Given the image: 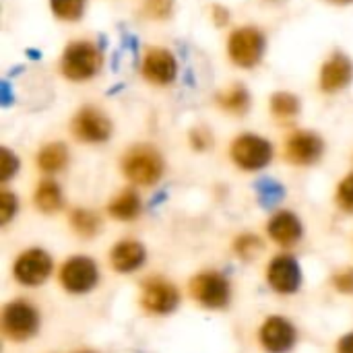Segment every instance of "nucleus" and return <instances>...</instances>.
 <instances>
[{
	"label": "nucleus",
	"mask_w": 353,
	"mask_h": 353,
	"mask_svg": "<svg viewBox=\"0 0 353 353\" xmlns=\"http://www.w3.org/2000/svg\"><path fill=\"white\" fill-rule=\"evenodd\" d=\"M99 64H101V56L97 48L89 41H77L68 46L62 56V72L72 81H83L93 77Z\"/></svg>",
	"instance_id": "nucleus-1"
},
{
	"label": "nucleus",
	"mask_w": 353,
	"mask_h": 353,
	"mask_svg": "<svg viewBox=\"0 0 353 353\" xmlns=\"http://www.w3.org/2000/svg\"><path fill=\"white\" fill-rule=\"evenodd\" d=\"M163 163L161 157L151 149H134L124 159V174L137 184H155L161 178Z\"/></svg>",
	"instance_id": "nucleus-2"
},
{
	"label": "nucleus",
	"mask_w": 353,
	"mask_h": 353,
	"mask_svg": "<svg viewBox=\"0 0 353 353\" xmlns=\"http://www.w3.org/2000/svg\"><path fill=\"white\" fill-rule=\"evenodd\" d=\"M37 312L25 302H12L2 312V329L14 341H25L37 331Z\"/></svg>",
	"instance_id": "nucleus-3"
},
{
	"label": "nucleus",
	"mask_w": 353,
	"mask_h": 353,
	"mask_svg": "<svg viewBox=\"0 0 353 353\" xmlns=\"http://www.w3.org/2000/svg\"><path fill=\"white\" fill-rule=\"evenodd\" d=\"M271 145L254 134H244L236 139L232 147V157L234 161L244 168V170H261L271 161Z\"/></svg>",
	"instance_id": "nucleus-4"
},
{
	"label": "nucleus",
	"mask_w": 353,
	"mask_h": 353,
	"mask_svg": "<svg viewBox=\"0 0 353 353\" xmlns=\"http://www.w3.org/2000/svg\"><path fill=\"white\" fill-rule=\"evenodd\" d=\"M192 298L207 308H223L230 300V285L217 273H205L192 279Z\"/></svg>",
	"instance_id": "nucleus-5"
},
{
	"label": "nucleus",
	"mask_w": 353,
	"mask_h": 353,
	"mask_svg": "<svg viewBox=\"0 0 353 353\" xmlns=\"http://www.w3.org/2000/svg\"><path fill=\"white\" fill-rule=\"evenodd\" d=\"M261 54H263V35L256 29L244 27L230 37V56L238 66L256 64Z\"/></svg>",
	"instance_id": "nucleus-6"
},
{
	"label": "nucleus",
	"mask_w": 353,
	"mask_h": 353,
	"mask_svg": "<svg viewBox=\"0 0 353 353\" xmlns=\"http://www.w3.org/2000/svg\"><path fill=\"white\" fill-rule=\"evenodd\" d=\"M60 281L68 292L83 294V292H89L97 283V269H95L93 261L85 259V256H77V259H70L62 267Z\"/></svg>",
	"instance_id": "nucleus-7"
},
{
	"label": "nucleus",
	"mask_w": 353,
	"mask_h": 353,
	"mask_svg": "<svg viewBox=\"0 0 353 353\" xmlns=\"http://www.w3.org/2000/svg\"><path fill=\"white\" fill-rule=\"evenodd\" d=\"M52 273V259L43 250H27L14 265V275L25 285H39Z\"/></svg>",
	"instance_id": "nucleus-8"
},
{
	"label": "nucleus",
	"mask_w": 353,
	"mask_h": 353,
	"mask_svg": "<svg viewBox=\"0 0 353 353\" xmlns=\"http://www.w3.org/2000/svg\"><path fill=\"white\" fill-rule=\"evenodd\" d=\"M110 120L93 110V108H85L77 114L74 122H72V132L79 141H85V143H99V141H105L110 137Z\"/></svg>",
	"instance_id": "nucleus-9"
},
{
	"label": "nucleus",
	"mask_w": 353,
	"mask_h": 353,
	"mask_svg": "<svg viewBox=\"0 0 353 353\" xmlns=\"http://www.w3.org/2000/svg\"><path fill=\"white\" fill-rule=\"evenodd\" d=\"M143 306L155 314H168L178 306V292L172 283L153 279L143 290Z\"/></svg>",
	"instance_id": "nucleus-10"
},
{
	"label": "nucleus",
	"mask_w": 353,
	"mask_h": 353,
	"mask_svg": "<svg viewBox=\"0 0 353 353\" xmlns=\"http://www.w3.org/2000/svg\"><path fill=\"white\" fill-rule=\"evenodd\" d=\"M296 341V331L285 319H269L261 329V343L267 352L283 353L288 352Z\"/></svg>",
	"instance_id": "nucleus-11"
},
{
	"label": "nucleus",
	"mask_w": 353,
	"mask_h": 353,
	"mask_svg": "<svg viewBox=\"0 0 353 353\" xmlns=\"http://www.w3.org/2000/svg\"><path fill=\"white\" fill-rule=\"evenodd\" d=\"M143 74L157 85H168L176 79V60L170 52L161 48H153L145 54Z\"/></svg>",
	"instance_id": "nucleus-12"
},
{
	"label": "nucleus",
	"mask_w": 353,
	"mask_h": 353,
	"mask_svg": "<svg viewBox=\"0 0 353 353\" xmlns=\"http://www.w3.org/2000/svg\"><path fill=\"white\" fill-rule=\"evenodd\" d=\"M269 283L281 294H294L300 288L302 273L292 256H277L269 265Z\"/></svg>",
	"instance_id": "nucleus-13"
},
{
	"label": "nucleus",
	"mask_w": 353,
	"mask_h": 353,
	"mask_svg": "<svg viewBox=\"0 0 353 353\" xmlns=\"http://www.w3.org/2000/svg\"><path fill=\"white\" fill-rule=\"evenodd\" d=\"M321 153H323L321 139L314 137V134H308V132H298L288 143V157H290V161L300 163V165L316 161L321 157Z\"/></svg>",
	"instance_id": "nucleus-14"
},
{
	"label": "nucleus",
	"mask_w": 353,
	"mask_h": 353,
	"mask_svg": "<svg viewBox=\"0 0 353 353\" xmlns=\"http://www.w3.org/2000/svg\"><path fill=\"white\" fill-rule=\"evenodd\" d=\"M350 81H352V62H350L345 56L335 54V56L323 66L321 87H323L325 91H339V89H343Z\"/></svg>",
	"instance_id": "nucleus-15"
},
{
	"label": "nucleus",
	"mask_w": 353,
	"mask_h": 353,
	"mask_svg": "<svg viewBox=\"0 0 353 353\" xmlns=\"http://www.w3.org/2000/svg\"><path fill=\"white\" fill-rule=\"evenodd\" d=\"M269 236L277 242V244H283V246H290L294 242L300 240L302 236V225H300V219L294 215V213H277L271 223H269Z\"/></svg>",
	"instance_id": "nucleus-16"
},
{
	"label": "nucleus",
	"mask_w": 353,
	"mask_h": 353,
	"mask_svg": "<svg viewBox=\"0 0 353 353\" xmlns=\"http://www.w3.org/2000/svg\"><path fill=\"white\" fill-rule=\"evenodd\" d=\"M145 261V250L139 242H122L112 250V267L120 273H128L141 267Z\"/></svg>",
	"instance_id": "nucleus-17"
},
{
	"label": "nucleus",
	"mask_w": 353,
	"mask_h": 353,
	"mask_svg": "<svg viewBox=\"0 0 353 353\" xmlns=\"http://www.w3.org/2000/svg\"><path fill=\"white\" fill-rule=\"evenodd\" d=\"M141 211V201L139 196L132 192V190H126L122 192L120 196H116L110 205V213L112 217L116 219H122V221H128V219H134Z\"/></svg>",
	"instance_id": "nucleus-18"
},
{
	"label": "nucleus",
	"mask_w": 353,
	"mask_h": 353,
	"mask_svg": "<svg viewBox=\"0 0 353 353\" xmlns=\"http://www.w3.org/2000/svg\"><path fill=\"white\" fill-rule=\"evenodd\" d=\"M68 159V153L62 145L54 143V145H48L41 149L39 157H37V163L43 172H58L62 170V165L66 163Z\"/></svg>",
	"instance_id": "nucleus-19"
},
{
	"label": "nucleus",
	"mask_w": 353,
	"mask_h": 353,
	"mask_svg": "<svg viewBox=\"0 0 353 353\" xmlns=\"http://www.w3.org/2000/svg\"><path fill=\"white\" fill-rule=\"evenodd\" d=\"M35 203H37V207L41 209V211H46V213H52V211H56L58 207H60V203H62V196H60V188L54 184V182H41L39 184V188H37V192H35Z\"/></svg>",
	"instance_id": "nucleus-20"
},
{
	"label": "nucleus",
	"mask_w": 353,
	"mask_h": 353,
	"mask_svg": "<svg viewBox=\"0 0 353 353\" xmlns=\"http://www.w3.org/2000/svg\"><path fill=\"white\" fill-rule=\"evenodd\" d=\"M50 2H52L54 14L66 21L79 19L85 8V0H50Z\"/></svg>",
	"instance_id": "nucleus-21"
},
{
	"label": "nucleus",
	"mask_w": 353,
	"mask_h": 353,
	"mask_svg": "<svg viewBox=\"0 0 353 353\" xmlns=\"http://www.w3.org/2000/svg\"><path fill=\"white\" fill-rule=\"evenodd\" d=\"M300 103L294 95L290 93H277L273 95V101H271V110L275 116H281V118H292L296 112H298Z\"/></svg>",
	"instance_id": "nucleus-22"
},
{
	"label": "nucleus",
	"mask_w": 353,
	"mask_h": 353,
	"mask_svg": "<svg viewBox=\"0 0 353 353\" xmlns=\"http://www.w3.org/2000/svg\"><path fill=\"white\" fill-rule=\"evenodd\" d=\"M72 225L81 236H93L99 228V221L89 211H74L72 213Z\"/></svg>",
	"instance_id": "nucleus-23"
},
{
	"label": "nucleus",
	"mask_w": 353,
	"mask_h": 353,
	"mask_svg": "<svg viewBox=\"0 0 353 353\" xmlns=\"http://www.w3.org/2000/svg\"><path fill=\"white\" fill-rule=\"evenodd\" d=\"M17 170H19V159L8 149H2L0 151V180L6 182Z\"/></svg>",
	"instance_id": "nucleus-24"
},
{
	"label": "nucleus",
	"mask_w": 353,
	"mask_h": 353,
	"mask_svg": "<svg viewBox=\"0 0 353 353\" xmlns=\"http://www.w3.org/2000/svg\"><path fill=\"white\" fill-rule=\"evenodd\" d=\"M246 101H248V95H246L242 89H232V91H228V93L221 97V103H223L228 110H232V112L244 110Z\"/></svg>",
	"instance_id": "nucleus-25"
},
{
	"label": "nucleus",
	"mask_w": 353,
	"mask_h": 353,
	"mask_svg": "<svg viewBox=\"0 0 353 353\" xmlns=\"http://www.w3.org/2000/svg\"><path fill=\"white\" fill-rule=\"evenodd\" d=\"M337 199H339V205L345 209V211H352L353 213V176L345 178L339 186V192H337Z\"/></svg>",
	"instance_id": "nucleus-26"
},
{
	"label": "nucleus",
	"mask_w": 353,
	"mask_h": 353,
	"mask_svg": "<svg viewBox=\"0 0 353 353\" xmlns=\"http://www.w3.org/2000/svg\"><path fill=\"white\" fill-rule=\"evenodd\" d=\"M14 211H17V199L10 192H2L0 194V221L8 223Z\"/></svg>",
	"instance_id": "nucleus-27"
},
{
	"label": "nucleus",
	"mask_w": 353,
	"mask_h": 353,
	"mask_svg": "<svg viewBox=\"0 0 353 353\" xmlns=\"http://www.w3.org/2000/svg\"><path fill=\"white\" fill-rule=\"evenodd\" d=\"M261 194H263V201L267 203V205H271V203H275L281 194H283V190L277 186V184H273V182H265V184H261Z\"/></svg>",
	"instance_id": "nucleus-28"
},
{
	"label": "nucleus",
	"mask_w": 353,
	"mask_h": 353,
	"mask_svg": "<svg viewBox=\"0 0 353 353\" xmlns=\"http://www.w3.org/2000/svg\"><path fill=\"white\" fill-rule=\"evenodd\" d=\"M335 285L341 290V292H347L353 294V271H343L335 277Z\"/></svg>",
	"instance_id": "nucleus-29"
},
{
	"label": "nucleus",
	"mask_w": 353,
	"mask_h": 353,
	"mask_svg": "<svg viewBox=\"0 0 353 353\" xmlns=\"http://www.w3.org/2000/svg\"><path fill=\"white\" fill-rule=\"evenodd\" d=\"M254 248H259V242H256V238H252V236H248V238H242V240L238 242V252H240L244 259L252 256Z\"/></svg>",
	"instance_id": "nucleus-30"
},
{
	"label": "nucleus",
	"mask_w": 353,
	"mask_h": 353,
	"mask_svg": "<svg viewBox=\"0 0 353 353\" xmlns=\"http://www.w3.org/2000/svg\"><path fill=\"white\" fill-rule=\"evenodd\" d=\"M339 353H353V333L339 341Z\"/></svg>",
	"instance_id": "nucleus-31"
},
{
	"label": "nucleus",
	"mask_w": 353,
	"mask_h": 353,
	"mask_svg": "<svg viewBox=\"0 0 353 353\" xmlns=\"http://www.w3.org/2000/svg\"><path fill=\"white\" fill-rule=\"evenodd\" d=\"M149 4H151V10H153V12H155V6H157V4H159V8H161V14L168 12V0H151Z\"/></svg>",
	"instance_id": "nucleus-32"
},
{
	"label": "nucleus",
	"mask_w": 353,
	"mask_h": 353,
	"mask_svg": "<svg viewBox=\"0 0 353 353\" xmlns=\"http://www.w3.org/2000/svg\"><path fill=\"white\" fill-rule=\"evenodd\" d=\"M335 2H353V0H335Z\"/></svg>",
	"instance_id": "nucleus-33"
}]
</instances>
